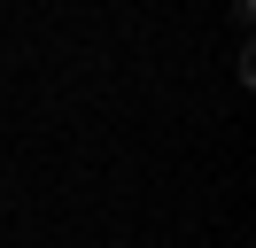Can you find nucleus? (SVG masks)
<instances>
[{
	"mask_svg": "<svg viewBox=\"0 0 256 248\" xmlns=\"http://www.w3.org/2000/svg\"><path fill=\"white\" fill-rule=\"evenodd\" d=\"M0 202H8V194H0Z\"/></svg>",
	"mask_w": 256,
	"mask_h": 248,
	"instance_id": "f257e3e1",
	"label": "nucleus"
}]
</instances>
